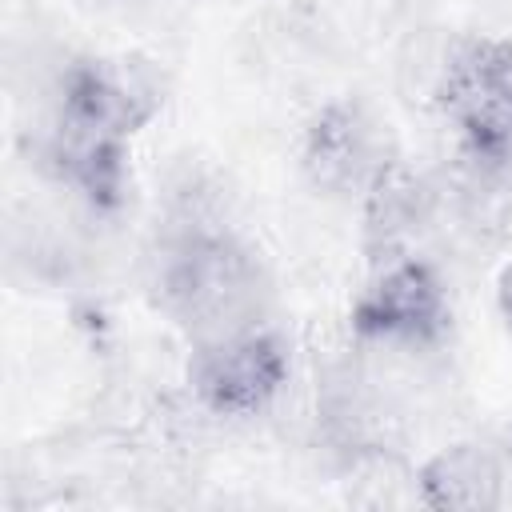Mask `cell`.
Here are the masks:
<instances>
[{
    "label": "cell",
    "mask_w": 512,
    "mask_h": 512,
    "mask_svg": "<svg viewBox=\"0 0 512 512\" xmlns=\"http://www.w3.org/2000/svg\"><path fill=\"white\" fill-rule=\"evenodd\" d=\"M160 72L124 52H80L52 80L36 136L40 168L92 212L116 216L132 188V140L160 112Z\"/></svg>",
    "instance_id": "obj_1"
},
{
    "label": "cell",
    "mask_w": 512,
    "mask_h": 512,
    "mask_svg": "<svg viewBox=\"0 0 512 512\" xmlns=\"http://www.w3.org/2000/svg\"><path fill=\"white\" fill-rule=\"evenodd\" d=\"M152 292L160 312L200 344L264 320L268 272L260 252H252L236 232L188 224L160 244Z\"/></svg>",
    "instance_id": "obj_2"
},
{
    "label": "cell",
    "mask_w": 512,
    "mask_h": 512,
    "mask_svg": "<svg viewBox=\"0 0 512 512\" xmlns=\"http://www.w3.org/2000/svg\"><path fill=\"white\" fill-rule=\"evenodd\" d=\"M456 152L480 176L512 172V40L468 32L452 40L432 88Z\"/></svg>",
    "instance_id": "obj_3"
},
{
    "label": "cell",
    "mask_w": 512,
    "mask_h": 512,
    "mask_svg": "<svg viewBox=\"0 0 512 512\" xmlns=\"http://www.w3.org/2000/svg\"><path fill=\"white\" fill-rule=\"evenodd\" d=\"M288 376L292 348L264 320L216 340H200L188 356V388L196 404L220 420L264 416L288 388Z\"/></svg>",
    "instance_id": "obj_4"
},
{
    "label": "cell",
    "mask_w": 512,
    "mask_h": 512,
    "mask_svg": "<svg viewBox=\"0 0 512 512\" xmlns=\"http://www.w3.org/2000/svg\"><path fill=\"white\" fill-rule=\"evenodd\" d=\"M352 336L388 348H432L452 328L448 284L420 256H392L348 308Z\"/></svg>",
    "instance_id": "obj_5"
},
{
    "label": "cell",
    "mask_w": 512,
    "mask_h": 512,
    "mask_svg": "<svg viewBox=\"0 0 512 512\" xmlns=\"http://www.w3.org/2000/svg\"><path fill=\"white\" fill-rule=\"evenodd\" d=\"M392 156L388 124L360 96L320 104L300 132V172L332 200H360Z\"/></svg>",
    "instance_id": "obj_6"
},
{
    "label": "cell",
    "mask_w": 512,
    "mask_h": 512,
    "mask_svg": "<svg viewBox=\"0 0 512 512\" xmlns=\"http://www.w3.org/2000/svg\"><path fill=\"white\" fill-rule=\"evenodd\" d=\"M508 464L500 448L480 440H456L436 448L416 468V500L436 512H488L504 504Z\"/></svg>",
    "instance_id": "obj_7"
},
{
    "label": "cell",
    "mask_w": 512,
    "mask_h": 512,
    "mask_svg": "<svg viewBox=\"0 0 512 512\" xmlns=\"http://www.w3.org/2000/svg\"><path fill=\"white\" fill-rule=\"evenodd\" d=\"M364 204V236L372 248H380L384 256L408 236L416 232V224L424 220L428 208V192L420 184V176L400 160V152L380 168V176L372 180V188L360 196Z\"/></svg>",
    "instance_id": "obj_8"
},
{
    "label": "cell",
    "mask_w": 512,
    "mask_h": 512,
    "mask_svg": "<svg viewBox=\"0 0 512 512\" xmlns=\"http://www.w3.org/2000/svg\"><path fill=\"white\" fill-rule=\"evenodd\" d=\"M496 312H500L504 328L512 332V264H504L496 276Z\"/></svg>",
    "instance_id": "obj_9"
},
{
    "label": "cell",
    "mask_w": 512,
    "mask_h": 512,
    "mask_svg": "<svg viewBox=\"0 0 512 512\" xmlns=\"http://www.w3.org/2000/svg\"><path fill=\"white\" fill-rule=\"evenodd\" d=\"M504 464H508V476H512V424H508V432H504Z\"/></svg>",
    "instance_id": "obj_10"
}]
</instances>
